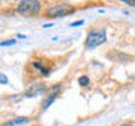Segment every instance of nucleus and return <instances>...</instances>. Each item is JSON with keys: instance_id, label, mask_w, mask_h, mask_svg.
I'll list each match as a JSON object with an SVG mask.
<instances>
[{"instance_id": "nucleus-10", "label": "nucleus", "mask_w": 135, "mask_h": 126, "mask_svg": "<svg viewBox=\"0 0 135 126\" xmlns=\"http://www.w3.org/2000/svg\"><path fill=\"white\" fill-rule=\"evenodd\" d=\"M80 24H83V21H76V23L70 24V25H72V27H75V25H80Z\"/></svg>"}, {"instance_id": "nucleus-3", "label": "nucleus", "mask_w": 135, "mask_h": 126, "mask_svg": "<svg viewBox=\"0 0 135 126\" xmlns=\"http://www.w3.org/2000/svg\"><path fill=\"white\" fill-rule=\"evenodd\" d=\"M75 8L72 4H68V3H61V4H54L48 8L46 11V15L48 17H63L66 14L72 13Z\"/></svg>"}, {"instance_id": "nucleus-4", "label": "nucleus", "mask_w": 135, "mask_h": 126, "mask_svg": "<svg viewBox=\"0 0 135 126\" xmlns=\"http://www.w3.org/2000/svg\"><path fill=\"white\" fill-rule=\"evenodd\" d=\"M55 99H56V95H52V94H49L48 97H46V99L44 101V102H42V109L45 111V109L48 108V107H49V105L54 102Z\"/></svg>"}, {"instance_id": "nucleus-8", "label": "nucleus", "mask_w": 135, "mask_h": 126, "mask_svg": "<svg viewBox=\"0 0 135 126\" xmlns=\"http://www.w3.org/2000/svg\"><path fill=\"white\" fill-rule=\"evenodd\" d=\"M8 83V78L6 77L4 73H0V84H7Z\"/></svg>"}, {"instance_id": "nucleus-1", "label": "nucleus", "mask_w": 135, "mask_h": 126, "mask_svg": "<svg viewBox=\"0 0 135 126\" xmlns=\"http://www.w3.org/2000/svg\"><path fill=\"white\" fill-rule=\"evenodd\" d=\"M41 10V3L37 2V0H24V2H20L18 6H17V11L21 15L25 17H34L37 15Z\"/></svg>"}, {"instance_id": "nucleus-5", "label": "nucleus", "mask_w": 135, "mask_h": 126, "mask_svg": "<svg viewBox=\"0 0 135 126\" xmlns=\"http://www.w3.org/2000/svg\"><path fill=\"white\" fill-rule=\"evenodd\" d=\"M78 81H79V84H80L82 87H86L87 84L90 83V80H89V77H87V76H82V77H79V80H78Z\"/></svg>"}, {"instance_id": "nucleus-7", "label": "nucleus", "mask_w": 135, "mask_h": 126, "mask_svg": "<svg viewBox=\"0 0 135 126\" xmlns=\"http://www.w3.org/2000/svg\"><path fill=\"white\" fill-rule=\"evenodd\" d=\"M16 44V39H8V41H3L0 42V46H8V45H13Z\"/></svg>"}, {"instance_id": "nucleus-2", "label": "nucleus", "mask_w": 135, "mask_h": 126, "mask_svg": "<svg viewBox=\"0 0 135 126\" xmlns=\"http://www.w3.org/2000/svg\"><path fill=\"white\" fill-rule=\"evenodd\" d=\"M107 36H105V31L104 29H94L87 34L86 38V46L87 48H96L101 44H104Z\"/></svg>"}, {"instance_id": "nucleus-9", "label": "nucleus", "mask_w": 135, "mask_h": 126, "mask_svg": "<svg viewBox=\"0 0 135 126\" xmlns=\"http://www.w3.org/2000/svg\"><path fill=\"white\" fill-rule=\"evenodd\" d=\"M124 3H125V4H131V6H135V2H134V0H125Z\"/></svg>"}, {"instance_id": "nucleus-11", "label": "nucleus", "mask_w": 135, "mask_h": 126, "mask_svg": "<svg viewBox=\"0 0 135 126\" xmlns=\"http://www.w3.org/2000/svg\"><path fill=\"white\" fill-rule=\"evenodd\" d=\"M121 126H132V125H121Z\"/></svg>"}, {"instance_id": "nucleus-6", "label": "nucleus", "mask_w": 135, "mask_h": 126, "mask_svg": "<svg viewBox=\"0 0 135 126\" xmlns=\"http://www.w3.org/2000/svg\"><path fill=\"white\" fill-rule=\"evenodd\" d=\"M27 122H28L27 118H18V119L11 120V122H10V125H24V123H27Z\"/></svg>"}]
</instances>
